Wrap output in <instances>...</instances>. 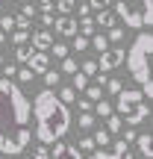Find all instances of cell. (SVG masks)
Listing matches in <instances>:
<instances>
[{"instance_id": "obj_1", "label": "cell", "mask_w": 153, "mask_h": 159, "mask_svg": "<svg viewBox=\"0 0 153 159\" xmlns=\"http://www.w3.org/2000/svg\"><path fill=\"white\" fill-rule=\"evenodd\" d=\"M29 118H33V103L21 91V85L0 77V153L18 156L29 148Z\"/></svg>"}, {"instance_id": "obj_2", "label": "cell", "mask_w": 153, "mask_h": 159, "mask_svg": "<svg viewBox=\"0 0 153 159\" xmlns=\"http://www.w3.org/2000/svg\"><path fill=\"white\" fill-rule=\"evenodd\" d=\"M33 118H35V139L41 144H53L71 130V109L56 97V91L44 89L33 97Z\"/></svg>"}, {"instance_id": "obj_3", "label": "cell", "mask_w": 153, "mask_h": 159, "mask_svg": "<svg viewBox=\"0 0 153 159\" xmlns=\"http://www.w3.org/2000/svg\"><path fill=\"white\" fill-rule=\"evenodd\" d=\"M150 53H153V35L138 33L136 41L130 44V50H124V62L130 68L133 80L142 85V94L153 97V83H150Z\"/></svg>"}, {"instance_id": "obj_4", "label": "cell", "mask_w": 153, "mask_h": 159, "mask_svg": "<svg viewBox=\"0 0 153 159\" xmlns=\"http://www.w3.org/2000/svg\"><path fill=\"white\" fill-rule=\"evenodd\" d=\"M115 109H118L121 121H124V124H130V127L144 124V121H147V115H150V106L144 103L142 89H121V91H118V103H115Z\"/></svg>"}, {"instance_id": "obj_5", "label": "cell", "mask_w": 153, "mask_h": 159, "mask_svg": "<svg viewBox=\"0 0 153 159\" xmlns=\"http://www.w3.org/2000/svg\"><path fill=\"white\" fill-rule=\"evenodd\" d=\"M118 65H124V47H106L97 59V71L106 74V71H115Z\"/></svg>"}, {"instance_id": "obj_6", "label": "cell", "mask_w": 153, "mask_h": 159, "mask_svg": "<svg viewBox=\"0 0 153 159\" xmlns=\"http://www.w3.org/2000/svg\"><path fill=\"white\" fill-rule=\"evenodd\" d=\"M115 12H118V18H121L130 30H142V27H144V24H142V12L133 9V6L124 3V0H115Z\"/></svg>"}, {"instance_id": "obj_7", "label": "cell", "mask_w": 153, "mask_h": 159, "mask_svg": "<svg viewBox=\"0 0 153 159\" xmlns=\"http://www.w3.org/2000/svg\"><path fill=\"white\" fill-rule=\"evenodd\" d=\"M27 68L33 71V74H44L47 68H50V56H47V50H33L27 59Z\"/></svg>"}, {"instance_id": "obj_8", "label": "cell", "mask_w": 153, "mask_h": 159, "mask_svg": "<svg viewBox=\"0 0 153 159\" xmlns=\"http://www.w3.org/2000/svg\"><path fill=\"white\" fill-rule=\"evenodd\" d=\"M50 159H83V156H79L77 144H68V142H53Z\"/></svg>"}, {"instance_id": "obj_9", "label": "cell", "mask_w": 153, "mask_h": 159, "mask_svg": "<svg viewBox=\"0 0 153 159\" xmlns=\"http://www.w3.org/2000/svg\"><path fill=\"white\" fill-rule=\"evenodd\" d=\"M29 44H33V50H50V44H53V33L50 30H35L33 35H29Z\"/></svg>"}, {"instance_id": "obj_10", "label": "cell", "mask_w": 153, "mask_h": 159, "mask_svg": "<svg viewBox=\"0 0 153 159\" xmlns=\"http://www.w3.org/2000/svg\"><path fill=\"white\" fill-rule=\"evenodd\" d=\"M53 30H56L59 35H77V21L71 15H62V18L53 21Z\"/></svg>"}, {"instance_id": "obj_11", "label": "cell", "mask_w": 153, "mask_h": 159, "mask_svg": "<svg viewBox=\"0 0 153 159\" xmlns=\"http://www.w3.org/2000/svg\"><path fill=\"white\" fill-rule=\"evenodd\" d=\"M136 144H138V153H142L144 159H153V142H150V133L136 136Z\"/></svg>"}, {"instance_id": "obj_12", "label": "cell", "mask_w": 153, "mask_h": 159, "mask_svg": "<svg viewBox=\"0 0 153 159\" xmlns=\"http://www.w3.org/2000/svg\"><path fill=\"white\" fill-rule=\"evenodd\" d=\"M94 27H100V30H109V27H115V12H109V9H100V12H97V21H94Z\"/></svg>"}, {"instance_id": "obj_13", "label": "cell", "mask_w": 153, "mask_h": 159, "mask_svg": "<svg viewBox=\"0 0 153 159\" xmlns=\"http://www.w3.org/2000/svg\"><path fill=\"white\" fill-rule=\"evenodd\" d=\"M91 109H94V112L100 115V118H109V115L115 112V106H112V103L106 100V97H100V100H94V106H91Z\"/></svg>"}, {"instance_id": "obj_14", "label": "cell", "mask_w": 153, "mask_h": 159, "mask_svg": "<svg viewBox=\"0 0 153 159\" xmlns=\"http://www.w3.org/2000/svg\"><path fill=\"white\" fill-rule=\"evenodd\" d=\"M71 77H74V80H71V89H74V91H83V89H85V85H88V83H91V80H88V77H85V74H83V71H74V74H71Z\"/></svg>"}, {"instance_id": "obj_15", "label": "cell", "mask_w": 153, "mask_h": 159, "mask_svg": "<svg viewBox=\"0 0 153 159\" xmlns=\"http://www.w3.org/2000/svg\"><path fill=\"white\" fill-rule=\"evenodd\" d=\"M100 97H103V85H97V83H88V85H85V100L94 103V100H100Z\"/></svg>"}, {"instance_id": "obj_16", "label": "cell", "mask_w": 153, "mask_h": 159, "mask_svg": "<svg viewBox=\"0 0 153 159\" xmlns=\"http://www.w3.org/2000/svg\"><path fill=\"white\" fill-rule=\"evenodd\" d=\"M121 130H124V121H121V115H109V118H106V133H121Z\"/></svg>"}, {"instance_id": "obj_17", "label": "cell", "mask_w": 153, "mask_h": 159, "mask_svg": "<svg viewBox=\"0 0 153 159\" xmlns=\"http://www.w3.org/2000/svg\"><path fill=\"white\" fill-rule=\"evenodd\" d=\"M56 97H59V100H62V103H65V106H71V103H74V100H77V91H74V89H71V85H65V89H62V91H59V94H56Z\"/></svg>"}, {"instance_id": "obj_18", "label": "cell", "mask_w": 153, "mask_h": 159, "mask_svg": "<svg viewBox=\"0 0 153 159\" xmlns=\"http://www.w3.org/2000/svg\"><path fill=\"white\" fill-rule=\"evenodd\" d=\"M77 33H83V35H94V21H91V18L85 15L83 21L77 24Z\"/></svg>"}, {"instance_id": "obj_19", "label": "cell", "mask_w": 153, "mask_h": 159, "mask_svg": "<svg viewBox=\"0 0 153 159\" xmlns=\"http://www.w3.org/2000/svg\"><path fill=\"white\" fill-rule=\"evenodd\" d=\"M29 53H33V44H15V59L18 62H27Z\"/></svg>"}, {"instance_id": "obj_20", "label": "cell", "mask_w": 153, "mask_h": 159, "mask_svg": "<svg viewBox=\"0 0 153 159\" xmlns=\"http://www.w3.org/2000/svg\"><path fill=\"white\" fill-rule=\"evenodd\" d=\"M41 77H44V85H47V89H53V85H59V83H62L59 71H50V68H47V71H44Z\"/></svg>"}, {"instance_id": "obj_21", "label": "cell", "mask_w": 153, "mask_h": 159, "mask_svg": "<svg viewBox=\"0 0 153 159\" xmlns=\"http://www.w3.org/2000/svg\"><path fill=\"white\" fill-rule=\"evenodd\" d=\"M142 24L147 27L153 24V0H144V9H142Z\"/></svg>"}, {"instance_id": "obj_22", "label": "cell", "mask_w": 153, "mask_h": 159, "mask_svg": "<svg viewBox=\"0 0 153 159\" xmlns=\"http://www.w3.org/2000/svg\"><path fill=\"white\" fill-rule=\"evenodd\" d=\"M29 41V30H12V44H27Z\"/></svg>"}, {"instance_id": "obj_23", "label": "cell", "mask_w": 153, "mask_h": 159, "mask_svg": "<svg viewBox=\"0 0 153 159\" xmlns=\"http://www.w3.org/2000/svg\"><path fill=\"white\" fill-rule=\"evenodd\" d=\"M88 44L94 47L97 53H103V50H106V47H109V39H106V35H94V39H91Z\"/></svg>"}, {"instance_id": "obj_24", "label": "cell", "mask_w": 153, "mask_h": 159, "mask_svg": "<svg viewBox=\"0 0 153 159\" xmlns=\"http://www.w3.org/2000/svg\"><path fill=\"white\" fill-rule=\"evenodd\" d=\"M91 139H94V144H100L103 150H106V144L112 142V136H109L106 130H97V133H94V136H91Z\"/></svg>"}, {"instance_id": "obj_25", "label": "cell", "mask_w": 153, "mask_h": 159, "mask_svg": "<svg viewBox=\"0 0 153 159\" xmlns=\"http://www.w3.org/2000/svg\"><path fill=\"white\" fill-rule=\"evenodd\" d=\"M94 127V115L91 112H79V130H91Z\"/></svg>"}, {"instance_id": "obj_26", "label": "cell", "mask_w": 153, "mask_h": 159, "mask_svg": "<svg viewBox=\"0 0 153 159\" xmlns=\"http://www.w3.org/2000/svg\"><path fill=\"white\" fill-rule=\"evenodd\" d=\"M50 50H53V56H56V59H65V56H68V44H62V41H53Z\"/></svg>"}, {"instance_id": "obj_27", "label": "cell", "mask_w": 153, "mask_h": 159, "mask_svg": "<svg viewBox=\"0 0 153 159\" xmlns=\"http://www.w3.org/2000/svg\"><path fill=\"white\" fill-rule=\"evenodd\" d=\"M103 85H106V91H109V94H118V91L124 89V85H121V80H118V77H109V80H106V83H103Z\"/></svg>"}, {"instance_id": "obj_28", "label": "cell", "mask_w": 153, "mask_h": 159, "mask_svg": "<svg viewBox=\"0 0 153 159\" xmlns=\"http://www.w3.org/2000/svg\"><path fill=\"white\" fill-rule=\"evenodd\" d=\"M35 18H38V24H41V27H44V30H50V27H53V21H56V18H53L50 12H38V15H35Z\"/></svg>"}, {"instance_id": "obj_29", "label": "cell", "mask_w": 153, "mask_h": 159, "mask_svg": "<svg viewBox=\"0 0 153 159\" xmlns=\"http://www.w3.org/2000/svg\"><path fill=\"white\" fill-rule=\"evenodd\" d=\"M106 39H109V41H121V39H124V30L115 24V27H109V30H106Z\"/></svg>"}, {"instance_id": "obj_30", "label": "cell", "mask_w": 153, "mask_h": 159, "mask_svg": "<svg viewBox=\"0 0 153 159\" xmlns=\"http://www.w3.org/2000/svg\"><path fill=\"white\" fill-rule=\"evenodd\" d=\"M83 74L85 77H94L97 74V59H85V62H83Z\"/></svg>"}, {"instance_id": "obj_31", "label": "cell", "mask_w": 153, "mask_h": 159, "mask_svg": "<svg viewBox=\"0 0 153 159\" xmlns=\"http://www.w3.org/2000/svg\"><path fill=\"white\" fill-rule=\"evenodd\" d=\"M56 9L62 12V15H71V12H74V0H56Z\"/></svg>"}, {"instance_id": "obj_32", "label": "cell", "mask_w": 153, "mask_h": 159, "mask_svg": "<svg viewBox=\"0 0 153 159\" xmlns=\"http://www.w3.org/2000/svg\"><path fill=\"white\" fill-rule=\"evenodd\" d=\"M0 30H3V33H12V30H15V18L3 15V18H0Z\"/></svg>"}, {"instance_id": "obj_33", "label": "cell", "mask_w": 153, "mask_h": 159, "mask_svg": "<svg viewBox=\"0 0 153 159\" xmlns=\"http://www.w3.org/2000/svg\"><path fill=\"white\" fill-rule=\"evenodd\" d=\"M74 50H88V35H74Z\"/></svg>"}, {"instance_id": "obj_34", "label": "cell", "mask_w": 153, "mask_h": 159, "mask_svg": "<svg viewBox=\"0 0 153 159\" xmlns=\"http://www.w3.org/2000/svg\"><path fill=\"white\" fill-rule=\"evenodd\" d=\"M62 71H65V74H74V71H79L77 59H68V56H65V59H62Z\"/></svg>"}, {"instance_id": "obj_35", "label": "cell", "mask_w": 153, "mask_h": 159, "mask_svg": "<svg viewBox=\"0 0 153 159\" xmlns=\"http://www.w3.org/2000/svg\"><path fill=\"white\" fill-rule=\"evenodd\" d=\"M77 150H83V153H91V150H94V139H88V136L79 139V148H77Z\"/></svg>"}, {"instance_id": "obj_36", "label": "cell", "mask_w": 153, "mask_h": 159, "mask_svg": "<svg viewBox=\"0 0 153 159\" xmlns=\"http://www.w3.org/2000/svg\"><path fill=\"white\" fill-rule=\"evenodd\" d=\"M88 6H91V12H100V9H109L112 0H88Z\"/></svg>"}, {"instance_id": "obj_37", "label": "cell", "mask_w": 153, "mask_h": 159, "mask_svg": "<svg viewBox=\"0 0 153 159\" xmlns=\"http://www.w3.org/2000/svg\"><path fill=\"white\" fill-rule=\"evenodd\" d=\"M21 15H24V18H29V21H33V18L38 15V9H35V3H33V0H29V3H27V6L21 9Z\"/></svg>"}, {"instance_id": "obj_38", "label": "cell", "mask_w": 153, "mask_h": 159, "mask_svg": "<svg viewBox=\"0 0 153 159\" xmlns=\"http://www.w3.org/2000/svg\"><path fill=\"white\" fill-rule=\"evenodd\" d=\"M15 77H18V83H33V77H35V74H33L29 68H21V71H18Z\"/></svg>"}, {"instance_id": "obj_39", "label": "cell", "mask_w": 153, "mask_h": 159, "mask_svg": "<svg viewBox=\"0 0 153 159\" xmlns=\"http://www.w3.org/2000/svg\"><path fill=\"white\" fill-rule=\"evenodd\" d=\"M0 74H3L6 80H12V77L18 74V68H15V65H12V62H3V68H0Z\"/></svg>"}, {"instance_id": "obj_40", "label": "cell", "mask_w": 153, "mask_h": 159, "mask_svg": "<svg viewBox=\"0 0 153 159\" xmlns=\"http://www.w3.org/2000/svg\"><path fill=\"white\" fill-rule=\"evenodd\" d=\"M88 159H121V156H115V153H106V150H91Z\"/></svg>"}, {"instance_id": "obj_41", "label": "cell", "mask_w": 153, "mask_h": 159, "mask_svg": "<svg viewBox=\"0 0 153 159\" xmlns=\"http://www.w3.org/2000/svg\"><path fill=\"white\" fill-rule=\"evenodd\" d=\"M33 159H50V150H47V148H35L33 150Z\"/></svg>"}, {"instance_id": "obj_42", "label": "cell", "mask_w": 153, "mask_h": 159, "mask_svg": "<svg viewBox=\"0 0 153 159\" xmlns=\"http://www.w3.org/2000/svg\"><path fill=\"white\" fill-rule=\"evenodd\" d=\"M121 133H124V142H127V144H130V142H136V136H138L136 130H121Z\"/></svg>"}, {"instance_id": "obj_43", "label": "cell", "mask_w": 153, "mask_h": 159, "mask_svg": "<svg viewBox=\"0 0 153 159\" xmlns=\"http://www.w3.org/2000/svg\"><path fill=\"white\" fill-rule=\"evenodd\" d=\"M77 12H79V18H85V15H91V6H88V3H79Z\"/></svg>"}, {"instance_id": "obj_44", "label": "cell", "mask_w": 153, "mask_h": 159, "mask_svg": "<svg viewBox=\"0 0 153 159\" xmlns=\"http://www.w3.org/2000/svg\"><path fill=\"white\" fill-rule=\"evenodd\" d=\"M38 6H41V12H53V0H38Z\"/></svg>"}, {"instance_id": "obj_45", "label": "cell", "mask_w": 153, "mask_h": 159, "mask_svg": "<svg viewBox=\"0 0 153 159\" xmlns=\"http://www.w3.org/2000/svg\"><path fill=\"white\" fill-rule=\"evenodd\" d=\"M91 106H94L91 100H79V112H91Z\"/></svg>"}, {"instance_id": "obj_46", "label": "cell", "mask_w": 153, "mask_h": 159, "mask_svg": "<svg viewBox=\"0 0 153 159\" xmlns=\"http://www.w3.org/2000/svg\"><path fill=\"white\" fill-rule=\"evenodd\" d=\"M121 159H136V156H133V153H130V148H127L124 153H121Z\"/></svg>"}, {"instance_id": "obj_47", "label": "cell", "mask_w": 153, "mask_h": 159, "mask_svg": "<svg viewBox=\"0 0 153 159\" xmlns=\"http://www.w3.org/2000/svg\"><path fill=\"white\" fill-rule=\"evenodd\" d=\"M3 44H6V33L0 30V47H3Z\"/></svg>"}, {"instance_id": "obj_48", "label": "cell", "mask_w": 153, "mask_h": 159, "mask_svg": "<svg viewBox=\"0 0 153 159\" xmlns=\"http://www.w3.org/2000/svg\"><path fill=\"white\" fill-rule=\"evenodd\" d=\"M0 68H3V53H0Z\"/></svg>"}, {"instance_id": "obj_49", "label": "cell", "mask_w": 153, "mask_h": 159, "mask_svg": "<svg viewBox=\"0 0 153 159\" xmlns=\"http://www.w3.org/2000/svg\"><path fill=\"white\" fill-rule=\"evenodd\" d=\"M124 3H133V0H124Z\"/></svg>"}, {"instance_id": "obj_50", "label": "cell", "mask_w": 153, "mask_h": 159, "mask_svg": "<svg viewBox=\"0 0 153 159\" xmlns=\"http://www.w3.org/2000/svg\"><path fill=\"white\" fill-rule=\"evenodd\" d=\"M0 159H3V153H0Z\"/></svg>"}, {"instance_id": "obj_51", "label": "cell", "mask_w": 153, "mask_h": 159, "mask_svg": "<svg viewBox=\"0 0 153 159\" xmlns=\"http://www.w3.org/2000/svg\"><path fill=\"white\" fill-rule=\"evenodd\" d=\"M9 3H12V0H9Z\"/></svg>"}]
</instances>
